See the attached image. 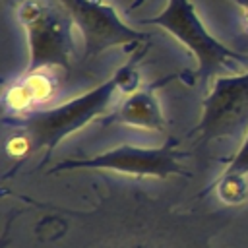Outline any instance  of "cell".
I'll return each instance as SVG.
<instances>
[{"instance_id": "4", "label": "cell", "mask_w": 248, "mask_h": 248, "mask_svg": "<svg viewBox=\"0 0 248 248\" xmlns=\"http://www.w3.org/2000/svg\"><path fill=\"white\" fill-rule=\"evenodd\" d=\"M178 140L169 138L161 147H138V145H118L114 149L103 151L85 159H64L50 169V172L62 170H81V169H103L116 170L132 176H184L188 174L178 163Z\"/></svg>"}, {"instance_id": "2", "label": "cell", "mask_w": 248, "mask_h": 248, "mask_svg": "<svg viewBox=\"0 0 248 248\" xmlns=\"http://www.w3.org/2000/svg\"><path fill=\"white\" fill-rule=\"evenodd\" d=\"M16 16L27 33L29 64L25 74H41L52 68L70 72L74 54V21L56 0H21Z\"/></svg>"}, {"instance_id": "10", "label": "cell", "mask_w": 248, "mask_h": 248, "mask_svg": "<svg viewBox=\"0 0 248 248\" xmlns=\"http://www.w3.org/2000/svg\"><path fill=\"white\" fill-rule=\"evenodd\" d=\"M240 8V31L248 39V0H231Z\"/></svg>"}, {"instance_id": "1", "label": "cell", "mask_w": 248, "mask_h": 248, "mask_svg": "<svg viewBox=\"0 0 248 248\" xmlns=\"http://www.w3.org/2000/svg\"><path fill=\"white\" fill-rule=\"evenodd\" d=\"M134 62L136 60H130L128 64L120 66L110 79L58 107L37 108L14 116L4 114L2 124L16 130V134L6 141L8 157L25 161L37 151L50 155L64 138L105 114L116 101L118 91L134 93L140 89V74Z\"/></svg>"}, {"instance_id": "8", "label": "cell", "mask_w": 248, "mask_h": 248, "mask_svg": "<svg viewBox=\"0 0 248 248\" xmlns=\"http://www.w3.org/2000/svg\"><path fill=\"white\" fill-rule=\"evenodd\" d=\"M108 248H207L205 246V238H192V240H184V238H167L163 232H157V234H149V232H143V234H134V236H128Z\"/></svg>"}, {"instance_id": "3", "label": "cell", "mask_w": 248, "mask_h": 248, "mask_svg": "<svg viewBox=\"0 0 248 248\" xmlns=\"http://www.w3.org/2000/svg\"><path fill=\"white\" fill-rule=\"evenodd\" d=\"M140 23L163 27L167 33L176 37L194 54L196 70L192 72V79L200 81L202 85L221 70L248 62V54L229 48L203 27L190 0H167V6L161 14L153 17H141Z\"/></svg>"}, {"instance_id": "7", "label": "cell", "mask_w": 248, "mask_h": 248, "mask_svg": "<svg viewBox=\"0 0 248 248\" xmlns=\"http://www.w3.org/2000/svg\"><path fill=\"white\" fill-rule=\"evenodd\" d=\"M105 126L108 124H126L136 126L151 132H165L167 130V118L163 114V108L157 101L155 87H143L136 89L134 93H128L108 116L101 120Z\"/></svg>"}, {"instance_id": "6", "label": "cell", "mask_w": 248, "mask_h": 248, "mask_svg": "<svg viewBox=\"0 0 248 248\" xmlns=\"http://www.w3.org/2000/svg\"><path fill=\"white\" fill-rule=\"evenodd\" d=\"M72 17L83 37V60L89 62L105 50L120 45L140 43L145 33L126 25L116 10L105 0H56Z\"/></svg>"}, {"instance_id": "9", "label": "cell", "mask_w": 248, "mask_h": 248, "mask_svg": "<svg viewBox=\"0 0 248 248\" xmlns=\"http://www.w3.org/2000/svg\"><path fill=\"white\" fill-rule=\"evenodd\" d=\"M225 176H242V178H248V134L242 141V145L238 147L236 155L229 161L227 169L221 172Z\"/></svg>"}, {"instance_id": "5", "label": "cell", "mask_w": 248, "mask_h": 248, "mask_svg": "<svg viewBox=\"0 0 248 248\" xmlns=\"http://www.w3.org/2000/svg\"><path fill=\"white\" fill-rule=\"evenodd\" d=\"M202 118L190 130L196 145L240 134L248 126V72L217 78L202 103Z\"/></svg>"}, {"instance_id": "11", "label": "cell", "mask_w": 248, "mask_h": 248, "mask_svg": "<svg viewBox=\"0 0 248 248\" xmlns=\"http://www.w3.org/2000/svg\"><path fill=\"white\" fill-rule=\"evenodd\" d=\"M143 2H145V0H134V2L130 4V8H128V10H134V8H138L140 4H143Z\"/></svg>"}]
</instances>
